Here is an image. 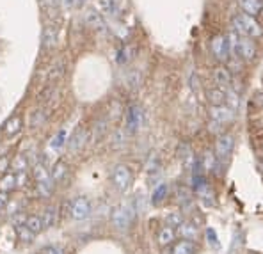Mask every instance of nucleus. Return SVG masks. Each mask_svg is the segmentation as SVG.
<instances>
[{"mask_svg": "<svg viewBox=\"0 0 263 254\" xmlns=\"http://www.w3.org/2000/svg\"><path fill=\"white\" fill-rule=\"evenodd\" d=\"M98 6H100V11H102L105 16H110V18H119V6L116 0H98Z\"/></svg>", "mask_w": 263, "mask_h": 254, "instance_id": "obj_21", "label": "nucleus"}, {"mask_svg": "<svg viewBox=\"0 0 263 254\" xmlns=\"http://www.w3.org/2000/svg\"><path fill=\"white\" fill-rule=\"evenodd\" d=\"M9 167H11V160L7 157H2L0 159V174H6L9 171Z\"/></svg>", "mask_w": 263, "mask_h": 254, "instance_id": "obj_40", "label": "nucleus"}, {"mask_svg": "<svg viewBox=\"0 0 263 254\" xmlns=\"http://www.w3.org/2000/svg\"><path fill=\"white\" fill-rule=\"evenodd\" d=\"M37 187V192H40V196H43V198H50V196L53 194V188H55V183L52 182V178L46 180V182H40L36 183Z\"/></svg>", "mask_w": 263, "mask_h": 254, "instance_id": "obj_33", "label": "nucleus"}, {"mask_svg": "<svg viewBox=\"0 0 263 254\" xmlns=\"http://www.w3.org/2000/svg\"><path fill=\"white\" fill-rule=\"evenodd\" d=\"M261 149H263V144H261Z\"/></svg>", "mask_w": 263, "mask_h": 254, "instance_id": "obj_43", "label": "nucleus"}, {"mask_svg": "<svg viewBox=\"0 0 263 254\" xmlns=\"http://www.w3.org/2000/svg\"><path fill=\"white\" fill-rule=\"evenodd\" d=\"M228 41H230L231 55L237 57L240 61H253L256 57V45L253 43L251 37L240 36V34L231 30L228 34Z\"/></svg>", "mask_w": 263, "mask_h": 254, "instance_id": "obj_1", "label": "nucleus"}, {"mask_svg": "<svg viewBox=\"0 0 263 254\" xmlns=\"http://www.w3.org/2000/svg\"><path fill=\"white\" fill-rule=\"evenodd\" d=\"M41 254H64V249L57 244H48L41 249Z\"/></svg>", "mask_w": 263, "mask_h": 254, "instance_id": "obj_38", "label": "nucleus"}, {"mask_svg": "<svg viewBox=\"0 0 263 254\" xmlns=\"http://www.w3.org/2000/svg\"><path fill=\"white\" fill-rule=\"evenodd\" d=\"M66 75V63L64 59H57L55 63L52 64L48 71V84L53 86V84H59L63 80V76Z\"/></svg>", "mask_w": 263, "mask_h": 254, "instance_id": "obj_14", "label": "nucleus"}, {"mask_svg": "<svg viewBox=\"0 0 263 254\" xmlns=\"http://www.w3.org/2000/svg\"><path fill=\"white\" fill-rule=\"evenodd\" d=\"M206 100L210 105H226V91L220 87H214V89L206 91Z\"/></svg>", "mask_w": 263, "mask_h": 254, "instance_id": "obj_22", "label": "nucleus"}, {"mask_svg": "<svg viewBox=\"0 0 263 254\" xmlns=\"http://www.w3.org/2000/svg\"><path fill=\"white\" fill-rule=\"evenodd\" d=\"M16 235H18V238H20V242H25V244H30V242L34 240V237H36L32 231H29V229L25 228V224L18 226V228H16Z\"/></svg>", "mask_w": 263, "mask_h": 254, "instance_id": "obj_35", "label": "nucleus"}, {"mask_svg": "<svg viewBox=\"0 0 263 254\" xmlns=\"http://www.w3.org/2000/svg\"><path fill=\"white\" fill-rule=\"evenodd\" d=\"M107 126H109L107 119H100V121L95 123V126H92V142H98V141H102V139L105 137Z\"/></svg>", "mask_w": 263, "mask_h": 254, "instance_id": "obj_26", "label": "nucleus"}, {"mask_svg": "<svg viewBox=\"0 0 263 254\" xmlns=\"http://www.w3.org/2000/svg\"><path fill=\"white\" fill-rule=\"evenodd\" d=\"M142 119H144V114H142V109L139 105H130L128 110H126V132L128 133H135L142 125Z\"/></svg>", "mask_w": 263, "mask_h": 254, "instance_id": "obj_10", "label": "nucleus"}, {"mask_svg": "<svg viewBox=\"0 0 263 254\" xmlns=\"http://www.w3.org/2000/svg\"><path fill=\"white\" fill-rule=\"evenodd\" d=\"M59 41V29L53 25H46L43 29V48L45 50H53Z\"/></svg>", "mask_w": 263, "mask_h": 254, "instance_id": "obj_15", "label": "nucleus"}, {"mask_svg": "<svg viewBox=\"0 0 263 254\" xmlns=\"http://www.w3.org/2000/svg\"><path fill=\"white\" fill-rule=\"evenodd\" d=\"M68 213L73 221H86L89 215L92 213V205L86 196H79L75 198L68 206Z\"/></svg>", "mask_w": 263, "mask_h": 254, "instance_id": "obj_5", "label": "nucleus"}, {"mask_svg": "<svg viewBox=\"0 0 263 254\" xmlns=\"http://www.w3.org/2000/svg\"><path fill=\"white\" fill-rule=\"evenodd\" d=\"M212 52H214V55L217 57L220 63H228L231 57V48H230L228 36H222V34L215 36L214 40H212Z\"/></svg>", "mask_w": 263, "mask_h": 254, "instance_id": "obj_7", "label": "nucleus"}, {"mask_svg": "<svg viewBox=\"0 0 263 254\" xmlns=\"http://www.w3.org/2000/svg\"><path fill=\"white\" fill-rule=\"evenodd\" d=\"M178 233H180V237L185 238V240H196L197 235H199V229H197V226L194 222L183 221L178 226Z\"/></svg>", "mask_w": 263, "mask_h": 254, "instance_id": "obj_19", "label": "nucleus"}, {"mask_svg": "<svg viewBox=\"0 0 263 254\" xmlns=\"http://www.w3.org/2000/svg\"><path fill=\"white\" fill-rule=\"evenodd\" d=\"M135 217V210L132 208L130 205H119L112 210V215H110V221L114 224L116 229L119 231H126L130 228L132 221Z\"/></svg>", "mask_w": 263, "mask_h": 254, "instance_id": "obj_3", "label": "nucleus"}, {"mask_svg": "<svg viewBox=\"0 0 263 254\" xmlns=\"http://www.w3.org/2000/svg\"><path fill=\"white\" fill-rule=\"evenodd\" d=\"M20 130H22V118L20 115H13V118L7 119V123L4 125V132H6V135H9V137L16 135Z\"/></svg>", "mask_w": 263, "mask_h": 254, "instance_id": "obj_23", "label": "nucleus"}, {"mask_svg": "<svg viewBox=\"0 0 263 254\" xmlns=\"http://www.w3.org/2000/svg\"><path fill=\"white\" fill-rule=\"evenodd\" d=\"M167 190H169V188H167V185H165V183L158 185V187L153 190V194H152V203H153V205H160V203L165 199V196H167Z\"/></svg>", "mask_w": 263, "mask_h": 254, "instance_id": "obj_32", "label": "nucleus"}, {"mask_svg": "<svg viewBox=\"0 0 263 254\" xmlns=\"http://www.w3.org/2000/svg\"><path fill=\"white\" fill-rule=\"evenodd\" d=\"M50 118V109L48 107H37L36 110H32V114H30V126L32 128H40V126H43L46 121H48Z\"/></svg>", "mask_w": 263, "mask_h": 254, "instance_id": "obj_16", "label": "nucleus"}, {"mask_svg": "<svg viewBox=\"0 0 263 254\" xmlns=\"http://www.w3.org/2000/svg\"><path fill=\"white\" fill-rule=\"evenodd\" d=\"M235 148V137L230 135V133H224V135L217 137V142H215V157H217V165L219 164H228L230 162V157L233 153Z\"/></svg>", "mask_w": 263, "mask_h": 254, "instance_id": "obj_6", "label": "nucleus"}, {"mask_svg": "<svg viewBox=\"0 0 263 254\" xmlns=\"http://www.w3.org/2000/svg\"><path fill=\"white\" fill-rule=\"evenodd\" d=\"M25 228L29 231H32L34 235L41 233L45 229V224H43V219L40 215H30V217L25 219Z\"/></svg>", "mask_w": 263, "mask_h": 254, "instance_id": "obj_25", "label": "nucleus"}, {"mask_svg": "<svg viewBox=\"0 0 263 254\" xmlns=\"http://www.w3.org/2000/svg\"><path fill=\"white\" fill-rule=\"evenodd\" d=\"M196 252H197V247H196L194 240H185V238L176 242L171 249V254H196Z\"/></svg>", "mask_w": 263, "mask_h": 254, "instance_id": "obj_20", "label": "nucleus"}, {"mask_svg": "<svg viewBox=\"0 0 263 254\" xmlns=\"http://www.w3.org/2000/svg\"><path fill=\"white\" fill-rule=\"evenodd\" d=\"M87 141H89V132L86 128H77L75 132L71 133V137L68 139V149H69V153H80L84 148H86V144H87Z\"/></svg>", "mask_w": 263, "mask_h": 254, "instance_id": "obj_9", "label": "nucleus"}, {"mask_svg": "<svg viewBox=\"0 0 263 254\" xmlns=\"http://www.w3.org/2000/svg\"><path fill=\"white\" fill-rule=\"evenodd\" d=\"M208 114H210V121L219 123V125H222V126L235 119V110H231L230 107H226V105H212Z\"/></svg>", "mask_w": 263, "mask_h": 254, "instance_id": "obj_8", "label": "nucleus"}, {"mask_svg": "<svg viewBox=\"0 0 263 254\" xmlns=\"http://www.w3.org/2000/svg\"><path fill=\"white\" fill-rule=\"evenodd\" d=\"M206 238H208V244L212 245V247H217V235H215V231L212 229V228H208L206 229Z\"/></svg>", "mask_w": 263, "mask_h": 254, "instance_id": "obj_39", "label": "nucleus"}, {"mask_svg": "<svg viewBox=\"0 0 263 254\" xmlns=\"http://www.w3.org/2000/svg\"><path fill=\"white\" fill-rule=\"evenodd\" d=\"M66 176H68V165H66V162L63 160H57L55 164H53L52 171H50V178H52V182L55 185H59L64 182Z\"/></svg>", "mask_w": 263, "mask_h": 254, "instance_id": "obj_17", "label": "nucleus"}, {"mask_svg": "<svg viewBox=\"0 0 263 254\" xmlns=\"http://www.w3.org/2000/svg\"><path fill=\"white\" fill-rule=\"evenodd\" d=\"M215 165H217V157H215L214 151H204L203 159H201V167H203V171H214Z\"/></svg>", "mask_w": 263, "mask_h": 254, "instance_id": "obj_28", "label": "nucleus"}, {"mask_svg": "<svg viewBox=\"0 0 263 254\" xmlns=\"http://www.w3.org/2000/svg\"><path fill=\"white\" fill-rule=\"evenodd\" d=\"M7 205H9V194H7V192L0 190V211L6 210Z\"/></svg>", "mask_w": 263, "mask_h": 254, "instance_id": "obj_41", "label": "nucleus"}, {"mask_svg": "<svg viewBox=\"0 0 263 254\" xmlns=\"http://www.w3.org/2000/svg\"><path fill=\"white\" fill-rule=\"evenodd\" d=\"M231 30L240 34V36L251 37V40L260 37L263 34V29L256 18L249 16V14H246V13H235L233 16H231Z\"/></svg>", "mask_w": 263, "mask_h": 254, "instance_id": "obj_2", "label": "nucleus"}, {"mask_svg": "<svg viewBox=\"0 0 263 254\" xmlns=\"http://www.w3.org/2000/svg\"><path fill=\"white\" fill-rule=\"evenodd\" d=\"M237 2L242 13L249 14L253 18L263 16V0H237Z\"/></svg>", "mask_w": 263, "mask_h": 254, "instance_id": "obj_13", "label": "nucleus"}, {"mask_svg": "<svg viewBox=\"0 0 263 254\" xmlns=\"http://www.w3.org/2000/svg\"><path fill=\"white\" fill-rule=\"evenodd\" d=\"M212 79H214V84L220 89L228 91L231 89V84H233V75L226 66H217L212 71Z\"/></svg>", "mask_w": 263, "mask_h": 254, "instance_id": "obj_11", "label": "nucleus"}, {"mask_svg": "<svg viewBox=\"0 0 263 254\" xmlns=\"http://www.w3.org/2000/svg\"><path fill=\"white\" fill-rule=\"evenodd\" d=\"M84 22H86L87 27H91L92 30L96 32H105L107 30V25H105V20L102 18V14L95 9H87L86 14H84Z\"/></svg>", "mask_w": 263, "mask_h": 254, "instance_id": "obj_12", "label": "nucleus"}, {"mask_svg": "<svg viewBox=\"0 0 263 254\" xmlns=\"http://www.w3.org/2000/svg\"><path fill=\"white\" fill-rule=\"evenodd\" d=\"M132 178H134V176H132V169L125 164L114 165V169H112V172H110V182L114 185L116 190H119V192L128 190V187L132 185Z\"/></svg>", "mask_w": 263, "mask_h": 254, "instance_id": "obj_4", "label": "nucleus"}, {"mask_svg": "<svg viewBox=\"0 0 263 254\" xmlns=\"http://www.w3.org/2000/svg\"><path fill=\"white\" fill-rule=\"evenodd\" d=\"M86 4V0H75V7H82Z\"/></svg>", "mask_w": 263, "mask_h": 254, "instance_id": "obj_42", "label": "nucleus"}, {"mask_svg": "<svg viewBox=\"0 0 263 254\" xmlns=\"http://www.w3.org/2000/svg\"><path fill=\"white\" fill-rule=\"evenodd\" d=\"M165 221H167V226H171V228H178V226H180L181 222L185 221V219H183V213H180V211H175V213H169Z\"/></svg>", "mask_w": 263, "mask_h": 254, "instance_id": "obj_36", "label": "nucleus"}, {"mask_svg": "<svg viewBox=\"0 0 263 254\" xmlns=\"http://www.w3.org/2000/svg\"><path fill=\"white\" fill-rule=\"evenodd\" d=\"M132 55H134V48L125 45L118 50V53H116V61H118V64H126L132 61Z\"/></svg>", "mask_w": 263, "mask_h": 254, "instance_id": "obj_30", "label": "nucleus"}, {"mask_svg": "<svg viewBox=\"0 0 263 254\" xmlns=\"http://www.w3.org/2000/svg\"><path fill=\"white\" fill-rule=\"evenodd\" d=\"M11 169H13L14 174H20V172H27L29 169V162H27L25 157H14V160L11 162Z\"/></svg>", "mask_w": 263, "mask_h": 254, "instance_id": "obj_31", "label": "nucleus"}, {"mask_svg": "<svg viewBox=\"0 0 263 254\" xmlns=\"http://www.w3.org/2000/svg\"><path fill=\"white\" fill-rule=\"evenodd\" d=\"M57 206H46L45 211H43V224H45V229L46 228H52L53 224L57 222Z\"/></svg>", "mask_w": 263, "mask_h": 254, "instance_id": "obj_27", "label": "nucleus"}, {"mask_svg": "<svg viewBox=\"0 0 263 254\" xmlns=\"http://www.w3.org/2000/svg\"><path fill=\"white\" fill-rule=\"evenodd\" d=\"M125 139H126V133L123 132V130H118V132L114 133V137H112V148L114 149H119L125 146Z\"/></svg>", "mask_w": 263, "mask_h": 254, "instance_id": "obj_37", "label": "nucleus"}, {"mask_svg": "<svg viewBox=\"0 0 263 254\" xmlns=\"http://www.w3.org/2000/svg\"><path fill=\"white\" fill-rule=\"evenodd\" d=\"M175 238H176V231L175 228H171V226H164V228H160V231L157 233V242L160 247L171 245L173 242H175Z\"/></svg>", "mask_w": 263, "mask_h": 254, "instance_id": "obj_18", "label": "nucleus"}, {"mask_svg": "<svg viewBox=\"0 0 263 254\" xmlns=\"http://www.w3.org/2000/svg\"><path fill=\"white\" fill-rule=\"evenodd\" d=\"M66 142H68V141H66V132H64V130H61L57 135L52 137V141H50V148H52L53 151H61Z\"/></svg>", "mask_w": 263, "mask_h": 254, "instance_id": "obj_34", "label": "nucleus"}, {"mask_svg": "<svg viewBox=\"0 0 263 254\" xmlns=\"http://www.w3.org/2000/svg\"><path fill=\"white\" fill-rule=\"evenodd\" d=\"M32 178H34V182H36V183L46 182V180H50V171H46L45 164H36V165H34Z\"/></svg>", "mask_w": 263, "mask_h": 254, "instance_id": "obj_29", "label": "nucleus"}, {"mask_svg": "<svg viewBox=\"0 0 263 254\" xmlns=\"http://www.w3.org/2000/svg\"><path fill=\"white\" fill-rule=\"evenodd\" d=\"M16 187L18 185H16V174H14V172H6V174H2V178H0V190L9 194V192L14 190Z\"/></svg>", "mask_w": 263, "mask_h": 254, "instance_id": "obj_24", "label": "nucleus"}]
</instances>
